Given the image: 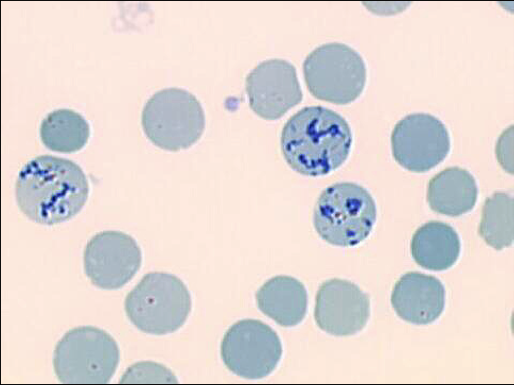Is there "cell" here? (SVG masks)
<instances>
[{
  "label": "cell",
  "mask_w": 514,
  "mask_h": 385,
  "mask_svg": "<svg viewBox=\"0 0 514 385\" xmlns=\"http://www.w3.org/2000/svg\"><path fill=\"white\" fill-rule=\"evenodd\" d=\"M89 185L81 167L68 159L37 156L24 165L15 184L18 208L31 221L43 225L75 217L85 206Z\"/></svg>",
  "instance_id": "1"
},
{
  "label": "cell",
  "mask_w": 514,
  "mask_h": 385,
  "mask_svg": "<svg viewBox=\"0 0 514 385\" xmlns=\"http://www.w3.org/2000/svg\"><path fill=\"white\" fill-rule=\"evenodd\" d=\"M141 249L135 239L120 231L98 233L87 242L83 253L85 273L91 283L105 290L126 285L139 270Z\"/></svg>",
  "instance_id": "10"
},
{
  "label": "cell",
  "mask_w": 514,
  "mask_h": 385,
  "mask_svg": "<svg viewBox=\"0 0 514 385\" xmlns=\"http://www.w3.org/2000/svg\"><path fill=\"white\" fill-rule=\"evenodd\" d=\"M391 302L397 315L418 325L435 321L442 313L445 290L436 277L416 271L403 274L395 283Z\"/></svg>",
  "instance_id": "13"
},
{
  "label": "cell",
  "mask_w": 514,
  "mask_h": 385,
  "mask_svg": "<svg viewBox=\"0 0 514 385\" xmlns=\"http://www.w3.org/2000/svg\"><path fill=\"white\" fill-rule=\"evenodd\" d=\"M303 69L311 94L336 105H346L356 100L366 82L362 57L342 43H328L315 48L305 58Z\"/></svg>",
  "instance_id": "7"
},
{
  "label": "cell",
  "mask_w": 514,
  "mask_h": 385,
  "mask_svg": "<svg viewBox=\"0 0 514 385\" xmlns=\"http://www.w3.org/2000/svg\"><path fill=\"white\" fill-rule=\"evenodd\" d=\"M352 133L347 121L321 106L303 108L287 121L280 147L289 166L302 175L318 177L339 168L349 155Z\"/></svg>",
  "instance_id": "2"
},
{
  "label": "cell",
  "mask_w": 514,
  "mask_h": 385,
  "mask_svg": "<svg viewBox=\"0 0 514 385\" xmlns=\"http://www.w3.org/2000/svg\"><path fill=\"white\" fill-rule=\"evenodd\" d=\"M376 217V203L369 191L358 184L342 182L320 194L314 207L313 222L326 242L352 247L369 236Z\"/></svg>",
  "instance_id": "3"
},
{
  "label": "cell",
  "mask_w": 514,
  "mask_h": 385,
  "mask_svg": "<svg viewBox=\"0 0 514 385\" xmlns=\"http://www.w3.org/2000/svg\"><path fill=\"white\" fill-rule=\"evenodd\" d=\"M90 127L79 113L69 109L50 112L43 119L40 135L44 146L50 150L70 153L82 149L90 136Z\"/></svg>",
  "instance_id": "17"
},
{
  "label": "cell",
  "mask_w": 514,
  "mask_h": 385,
  "mask_svg": "<svg viewBox=\"0 0 514 385\" xmlns=\"http://www.w3.org/2000/svg\"><path fill=\"white\" fill-rule=\"evenodd\" d=\"M460 251L457 232L450 225L440 221H429L419 227L411 242V254L415 262L431 271H444L451 267Z\"/></svg>",
  "instance_id": "16"
},
{
  "label": "cell",
  "mask_w": 514,
  "mask_h": 385,
  "mask_svg": "<svg viewBox=\"0 0 514 385\" xmlns=\"http://www.w3.org/2000/svg\"><path fill=\"white\" fill-rule=\"evenodd\" d=\"M245 87L250 107L267 120L281 118L303 98L295 66L280 58L259 63L247 74Z\"/></svg>",
  "instance_id": "11"
},
{
  "label": "cell",
  "mask_w": 514,
  "mask_h": 385,
  "mask_svg": "<svg viewBox=\"0 0 514 385\" xmlns=\"http://www.w3.org/2000/svg\"><path fill=\"white\" fill-rule=\"evenodd\" d=\"M478 194L473 175L465 169L452 166L439 172L429 180L427 200L433 211L457 217L473 209Z\"/></svg>",
  "instance_id": "15"
},
{
  "label": "cell",
  "mask_w": 514,
  "mask_h": 385,
  "mask_svg": "<svg viewBox=\"0 0 514 385\" xmlns=\"http://www.w3.org/2000/svg\"><path fill=\"white\" fill-rule=\"evenodd\" d=\"M141 124L147 138L164 150L177 151L194 145L205 126L204 112L196 97L176 87L157 91L145 103Z\"/></svg>",
  "instance_id": "6"
},
{
  "label": "cell",
  "mask_w": 514,
  "mask_h": 385,
  "mask_svg": "<svg viewBox=\"0 0 514 385\" xmlns=\"http://www.w3.org/2000/svg\"><path fill=\"white\" fill-rule=\"evenodd\" d=\"M175 374L166 366L152 361H140L130 366L120 384H177Z\"/></svg>",
  "instance_id": "19"
},
{
  "label": "cell",
  "mask_w": 514,
  "mask_h": 385,
  "mask_svg": "<svg viewBox=\"0 0 514 385\" xmlns=\"http://www.w3.org/2000/svg\"><path fill=\"white\" fill-rule=\"evenodd\" d=\"M393 156L403 168L415 173L427 172L441 163L450 149L445 124L426 113L408 114L395 125L391 136Z\"/></svg>",
  "instance_id": "9"
},
{
  "label": "cell",
  "mask_w": 514,
  "mask_h": 385,
  "mask_svg": "<svg viewBox=\"0 0 514 385\" xmlns=\"http://www.w3.org/2000/svg\"><path fill=\"white\" fill-rule=\"evenodd\" d=\"M370 315L369 297L353 282L334 278L319 287L314 317L326 333L337 337L354 335L364 328Z\"/></svg>",
  "instance_id": "12"
},
{
  "label": "cell",
  "mask_w": 514,
  "mask_h": 385,
  "mask_svg": "<svg viewBox=\"0 0 514 385\" xmlns=\"http://www.w3.org/2000/svg\"><path fill=\"white\" fill-rule=\"evenodd\" d=\"M513 126L505 129L499 136L495 146L497 161L507 173L513 174Z\"/></svg>",
  "instance_id": "20"
},
{
  "label": "cell",
  "mask_w": 514,
  "mask_h": 385,
  "mask_svg": "<svg viewBox=\"0 0 514 385\" xmlns=\"http://www.w3.org/2000/svg\"><path fill=\"white\" fill-rule=\"evenodd\" d=\"M513 198L510 194L496 191L482 206L479 233L496 250L509 247L513 241Z\"/></svg>",
  "instance_id": "18"
},
{
  "label": "cell",
  "mask_w": 514,
  "mask_h": 385,
  "mask_svg": "<svg viewBox=\"0 0 514 385\" xmlns=\"http://www.w3.org/2000/svg\"><path fill=\"white\" fill-rule=\"evenodd\" d=\"M124 308L130 321L141 331L163 335L186 322L192 308L186 285L177 276L164 272L146 274L127 295Z\"/></svg>",
  "instance_id": "4"
},
{
  "label": "cell",
  "mask_w": 514,
  "mask_h": 385,
  "mask_svg": "<svg viewBox=\"0 0 514 385\" xmlns=\"http://www.w3.org/2000/svg\"><path fill=\"white\" fill-rule=\"evenodd\" d=\"M120 360L115 339L103 329L83 326L68 331L57 342L53 364L56 376L66 384H105Z\"/></svg>",
  "instance_id": "5"
},
{
  "label": "cell",
  "mask_w": 514,
  "mask_h": 385,
  "mask_svg": "<svg viewBox=\"0 0 514 385\" xmlns=\"http://www.w3.org/2000/svg\"><path fill=\"white\" fill-rule=\"evenodd\" d=\"M255 298L259 310L283 327L298 325L307 313L306 287L291 276L279 275L268 279L258 289Z\"/></svg>",
  "instance_id": "14"
},
{
  "label": "cell",
  "mask_w": 514,
  "mask_h": 385,
  "mask_svg": "<svg viewBox=\"0 0 514 385\" xmlns=\"http://www.w3.org/2000/svg\"><path fill=\"white\" fill-rule=\"evenodd\" d=\"M224 364L233 374L243 378H264L276 369L282 354L277 333L256 319L238 321L226 332L220 346Z\"/></svg>",
  "instance_id": "8"
}]
</instances>
